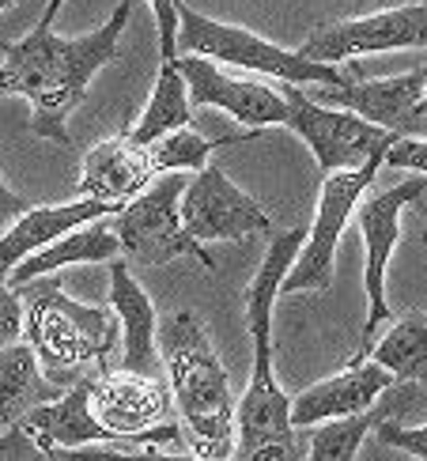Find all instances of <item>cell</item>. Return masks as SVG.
<instances>
[{
	"label": "cell",
	"mask_w": 427,
	"mask_h": 461,
	"mask_svg": "<svg viewBox=\"0 0 427 461\" xmlns=\"http://www.w3.org/2000/svg\"><path fill=\"white\" fill-rule=\"evenodd\" d=\"M65 0H50V8L34 31L19 42H0V95H23L31 103V132L42 140L68 148V113L84 103L91 76L118 57V38L132 15V0H118V8L99 31L80 38H61L53 19Z\"/></svg>",
	"instance_id": "cell-1"
},
{
	"label": "cell",
	"mask_w": 427,
	"mask_h": 461,
	"mask_svg": "<svg viewBox=\"0 0 427 461\" xmlns=\"http://www.w3.org/2000/svg\"><path fill=\"white\" fill-rule=\"evenodd\" d=\"M306 242V227L280 230L246 287V325L254 337V375L235 405V461H303L306 438L291 428V397L273 375V314L280 284Z\"/></svg>",
	"instance_id": "cell-2"
},
{
	"label": "cell",
	"mask_w": 427,
	"mask_h": 461,
	"mask_svg": "<svg viewBox=\"0 0 427 461\" xmlns=\"http://www.w3.org/2000/svg\"><path fill=\"white\" fill-rule=\"evenodd\" d=\"M163 371L182 420V438L197 461L235 457V397L201 318L178 311L159 325Z\"/></svg>",
	"instance_id": "cell-3"
},
{
	"label": "cell",
	"mask_w": 427,
	"mask_h": 461,
	"mask_svg": "<svg viewBox=\"0 0 427 461\" xmlns=\"http://www.w3.org/2000/svg\"><path fill=\"white\" fill-rule=\"evenodd\" d=\"M23 299V344L34 352L50 386L68 390L106 371V359L122 337V321L106 306L76 303L61 280H31L15 287Z\"/></svg>",
	"instance_id": "cell-4"
},
{
	"label": "cell",
	"mask_w": 427,
	"mask_h": 461,
	"mask_svg": "<svg viewBox=\"0 0 427 461\" xmlns=\"http://www.w3.org/2000/svg\"><path fill=\"white\" fill-rule=\"evenodd\" d=\"M178 53L193 57H208V61H223V65H239L250 72L273 76L291 87H341L348 84V72L333 65H314L306 61L299 50H284L268 38L246 31V27H231L220 19H208L201 12L186 8L178 0Z\"/></svg>",
	"instance_id": "cell-5"
},
{
	"label": "cell",
	"mask_w": 427,
	"mask_h": 461,
	"mask_svg": "<svg viewBox=\"0 0 427 461\" xmlns=\"http://www.w3.org/2000/svg\"><path fill=\"white\" fill-rule=\"evenodd\" d=\"M189 178H182L178 170L174 175L155 178L141 197H132L118 216H114L110 230L118 235L122 246V258L137 261V265H167L174 258H193L201 261L208 273H216V261L212 254L186 235L182 227V212H178V201H182V189Z\"/></svg>",
	"instance_id": "cell-6"
},
{
	"label": "cell",
	"mask_w": 427,
	"mask_h": 461,
	"mask_svg": "<svg viewBox=\"0 0 427 461\" xmlns=\"http://www.w3.org/2000/svg\"><path fill=\"white\" fill-rule=\"evenodd\" d=\"M87 409L114 438H141L144 447L182 443V428L170 424L174 397L163 378L132 371H99L87 378Z\"/></svg>",
	"instance_id": "cell-7"
},
{
	"label": "cell",
	"mask_w": 427,
	"mask_h": 461,
	"mask_svg": "<svg viewBox=\"0 0 427 461\" xmlns=\"http://www.w3.org/2000/svg\"><path fill=\"white\" fill-rule=\"evenodd\" d=\"M382 170V159H371L356 170H333L322 182V197H318V216L314 227H306V242L299 249L295 265L280 284V295H295V292H325L333 284V265H337V246L348 220L356 216V204L363 194L375 185Z\"/></svg>",
	"instance_id": "cell-8"
},
{
	"label": "cell",
	"mask_w": 427,
	"mask_h": 461,
	"mask_svg": "<svg viewBox=\"0 0 427 461\" xmlns=\"http://www.w3.org/2000/svg\"><path fill=\"white\" fill-rule=\"evenodd\" d=\"M284 103H287V129H295L306 140V148L314 151L322 175L333 170H356L371 159H386V151L397 140L394 132H386L371 122L356 118L348 110H329L318 106L314 99H306L303 87H280Z\"/></svg>",
	"instance_id": "cell-9"
},
{
	"label": "cell",
	"mask_w": 427,
	"mask_h": 461,
	"mask_svg": "<svg viewBox=\"0 0 427 461\" xmlns=\"http://www.w3.org/2000/svg\"><path fill=\"white\" fill-rule=\"evenodd\" d=\"M427 194V178H404L394 189H382L356 204V223L367 246V265H363V287H367V321H363V344L352 356V363H363L375 344V330L382 321H390V303H386V268H390V254L401 239V212L416 204Z\"/></svg>",
	"instance_id": "cell-10"
},
{
	"label": "cell",
	"mask_w": 427,
	"mask_h": 461,
	"mask_svg": "<svg viewBox=\"0 0 427 461\" xmlns=\"http://www.w3.org/2000/svg\"><path fill=\"white\" fill-rule=\"evenodd\" d=\"M427 46V0L404 8H386L375 15L341 19L310 31L299 53L314 65H344L363 53H390V50H423Z\"/></svg>",
	"instance_id": "cell-11"
},
{
	"label": "cell",
	"mask_w": 427,
	"mask_h": 461,
	"mask_svg": "<svg viewBox=\"0 0 427 461\" xmlns=\"http://www.w3.org/2000/svg\"><path fill=\"white\" fill-rule=\"evenodd\" d=\"M182 227L189 239L204 242H242L250 235H268L273 220L265 208L227 178L223 167H201L182 189L178 201Z\"/></svg>",
	"instance_id": "cell-12"
},
{
	"label": "cell",
	"mask_w": 427,
	"mask_h": 461,
	"mask_svg": "<svg viewBox=\"0 0 427 461\" xmlns=\"http://www.w3.org/2000/svg\"><path fill=\"white\" fill-rule=\"evenodd\" d=\"M427 84V68H413L404 76H390V80H363L359 68L348 72V84L341 87H310L306 99L318 106H337L356 118L371 122L394 137H423L427 118L420 113V95Z\"/></svg>",
	"instance_id": "cell-13"
},
{
	"label": "cell",
	"mask_w": 427,
	"mask_h": 461,
	"mask_svg": "<svg viewBox=\"0 0 427 461\" xmlns=\"http://www.w3.org/2000/svg\"><path fill=\"white\" fill-rule=\"evenodd\" d=\"M174 65H178L186 80L189 106H220L254 132L268 125H287V103L277 87L258 80H231V76L220 72L216 61L193 57V53H178Z\"/></svg>",
	"instance_id": "cell-14"
},
{
	"label": "cell",
	"mask_w": 427,
	"mask_h": 461,
	"mask_svg": "<svg viewBox=\"0 0 427 461\" xmlns=\"http://www.w3.org/2000/svg\"><path fill=\"white\" fill-rule=\"evenodd\" d=\"M394 375L382 371L378 363L363 359V363H348L344 371L329 375L322 382H314L310 390H303L299 397H291V428L306 431L329 424V420H344V416H359L367 409H375V401L394 386Z\"/></svg>",
	"instance_id": "cell-15"
},
{
	"label": "cell",
	"mask_w": 427,
	"mask_h": 461,
	"mask_svg": "<svg viewBox=\"0 0 427 461\" xmlns=\"http://www.w3.org/2000/svg\"><path fill=\"white\" fill-rule=\"evenodd\" d=\"M151 182H155V167L148 156V144H137L125 132V137H110L95 144L84 156V175L76 182V197L114 201L125 208Z\"/></svg>",
	"instance_id": "cell-16"
},
{
	"label": "cell",
	"mask_w": 427,
	"mask_h": 461,
	"mask_svg": "<svg viewBox=\"0 0 427 461\" xmlns=\"http://www.w3.org/2000/svg\"><path fill=\"white\" fill-rule=\"evenodd\" d=\"M110 306L122 321L125 337V363L122 371L163 378V356H159V318L155 303L141 287V280L129 273V261H110Z\"/></svg>",
	"instance_id": "cell-17"
},
{
	"label": "cell",
	"mask_w": 427,
	"mask_h": 461,
	"mask_svg": "<svg viewBox=\"0 0 427 461\" xmlns=\"http://www.w3.org/2000/svg\"><path fill=\"white\" fill-rule=\"evenodd\" d=\"M118 212H122V204L91 201V197H80L72 204H53V208H27L15 223L0 230V276H8L19 261H27L31 254L68 235V230L95 223L103 216H118Z\"/></svg>",
	"instance_id": "cell-18"
},
{
	"label": "cell",
	"mask_w": 427,
	"mask_h": 461,
	"mask_svg": "<svg viewBox=\"0 0 427 461\" xmlns=\"http://www.w3.org/2000/svg\"><path fill=\"white\" fill-rule=\"evenodd\" d=\"M19 428L42 450H76L87 443H106V447H137L141 443V438H114L110 431H103V424L87 409V378L68 386L61 397L46 401V405H34L19 420Z\"/></svg>",
	"instance_id": "cell-19"
},
{
	"label": "cell",
	"mask_w": 427,
	"mask_h": 461,
	"mask_svg": "<svg viewBox=\"0 0 427 461\" xmlns=\"http://www.w3.org/2000/svg\"><path fill=\"white\" fill-rule=\"evenodd\" d=\"M122 258V246H118V235L110 230V223H84V227H76L68 230V235H61L57 242L42 246L38 254H31L27 261H19L12 273H8V284L12 287H23L38 276H50L57 273V268H65V265H110V261H118Z\"/></svg>",
	"instance_id": "cell-20"
},
{
	"label": "cell",
	"mask_w": 427,
	"mask_h": 461,
	"mask_svg": "<svg viewBox=\"0 0 427 461\" xmlns=\"http://www.w3.org/2000/svg\"><path fill=\"white\" fill-rule=\"evenodd\" d=\"M61 397V390L50 386L38 371V359L23 340L0 348V431L15 428L34 405Z\"/></svg>",
	"instance_id": "cell-21"
},
{
	"label": "cell",
	"mask_w": 427,
	"mask_h": 461,
	"mask_svg": "<svg viewBox=\"0 0 427 461\" xmlns=\"http://www.w3.org/2000/svg\"><path fill=\"white\" fill-rule=\"evenodd\" d=\"M193 122V106H189V91H186V80L174 61H163L159 65V76H155V87H151V99L141 113V122L132 125L129 137L137 144H151L167 137L174 129H189Z\"/></svg>",
	"instance_id": "cell-22"
},
{
	"label": "cell",
	"mask_w": 427,
	"mask_h": 461,
	"mask_svg": "<svg viewBox=\"0 0 427 461\" xmlns=\"http://www.w3.org/2000/svg\"><path fill=\"white\" fill-rule=\"evenodd\" d=\"M367 359L390 371L397 382H427V314H404L378 344H371Z\"/></svg>",
	"instance_id": "cell-23"
},
{
	"label": "cell",
	"mask_w": 427,
	"mask_h": 461,
	"mask_svg": "<svg viewBox=\"0 0 427 461\" xmlns=\"http://www.w3.org/2000/svg\"><path fill=\"white\" fill-rule=\"evenodd\" d=\"M239 140H254V132L208 140V137H201V132H193V129H174V132H167V137L148 144V156H151L155 175H163V170H167V175H174V170H201V167H208V156L216 148L239 144Z\"/></svg>",
	"instance_id": "cell-24"
},
{
	"label": "cell",
	"mask_w": 427,
	"mask_h": 461,
	"mask_svg": "<svg viewBox=\"0 0 427 461\" xmlns=\"http://www.w3.org/2000/svg\"><path fill=\"white\" fill-rule=\"evenodd\" d=\"M382 412H359V416H344V420H329L318 424V431L306 438V454L303 461H356L363 438L378 428Z\"/></svg>",
	"instance_id": "cell-25"
},
{
	"label": "cell",
	"mask_w": 427,
	"mask_h": 461,
	"mask_svg": "<svg viewBox=\"0 0 427 461\" xmlns=\"http://www.w3.org/2000/svg\"><path fill=\"white\" fill-rule=\"evenodd\" d=\"M57 461H197L193 454H170L159 447L125 450V447H76V450H46Z\"/></svg>",
	"instance_id": "cell-26"
},
{
	"label": "cell",
	"mask_w": 427,
	"mask_h": 461,
	"mask_svg": "<svg viewBox=\"0 0 427 461\" xmlns=\"http://www.w3.org/2000/svg\"><path fill=\"white\" fill-rule=\"evenodd\" d=\"M378 443L394 447V450H404L420 461H427V424L423 428H401L397 420H378Z\"/></svg>",
	"instance_id": "cell-27"
},
{
	"label": "cell",
	"mask_w": 427,
	"mask_h": 461,
	"mask_svg": "<svg viewBox=\"0 0 427 461\" xmlns=\"http://www.w3.org/2000/svg\"><path fill=\"white\" fill-rule=\"evenodd\" d=\"M23 337V299L8 284V276H0V348L15 344Z\"/></svg>",
	"instance_id": "cell-28"
},
{
	"label": "cell",
	"mask_w": 427,
	"mask_h": 461,
	"mask_svg": "<svg viewBox=\"0 0 427 461\" xmlns=\"http://www.w3.org/2000/svg\"><path fill=\"white\" fill-rule=\"evenodd\" d=\"M382 163L397 170H416L420 178H427V137H397Z\"/></svg>",
	"instance_id": "cell-29"
},
{
	"label": "cell",
	"mask_w": 427,
	"mask_h": 461,
	"mask_svg": "<svg viewBox=\"0 0 427 461\" xmlns=\"http://www.w3.org/2000/svg\"><path fill=\"white\" fill-rule=\"evenodd\" d=\"M0 461H50V454L15 424L8 431H0Z\"/></svg>",
	"instance_id": "cell-30"
},
{
	"label": "cell",
	"mask_w": 427,
	"mask_h": 461,
	"mask_svg": "<svg viewBox=\"0 0 427 461\" xmlns=\"http://www.w3.org/2000/svg\"><path fill=\"white\" fill-rule=\"evenodd\" d=\"M151 12L159 19V53L163 61L178 57V0H151Z\"/></svg>",
	"instance_id": "cell-31"
},
{
	"label": "cell",
	"mask_w": 427,
	"mask_h": 461,
	"mask_svg": "<svg viewBox=\"0 0 427 461\" xmlns=\"http://www.w3.org/2000/svg\"><path fill=\"white\" fill-rule=\"evenodd\" d=\"M23 212H27V201H23V197H15L12 189L0 182V230H5L8 223H15Z\"/></svg>",
	"instance_id": "cell-32"
},
{
	"label": "cell",
	"mask_w": 427,
	"mask_h": 461,
	"mask_svg": "<svg viewBox=\"0 0 427 461\" xmlns=\"http://www.w3.org/2000/svg\"><path fill=\"white\" fill-rule=\"evenodd\" d=\"M420 113L427 118V84H423V95H420Z\"/></svg>",
	"instance_id": "cell-33"
},
{
	"label": "cell",
	"mask_w": 427,
	"mask_h": 461,
	"mask_svg": "<svg viewBox=\"0 0 427 461\" xmlns=\"http://www.w3.org/2000/svg\"><path fill=\"white\" fill-rule=\"evenodd\" d=\"M12 5H15V0H0V12H8Z\"/></svg>",
	"instance_id": "cell-34"
},
{
	"label": "cell",
	"mask_w": 427,
	"mask_h": 461,
	"mask_svg": "<svg viewBox=\"0 0 427 461\" xmlns=\"http://www.w3.org/2000/svg\"><path fill=\"white\" fill-rule=\"evenodd\" d=\"M50 461H57V457H53V454H50Z\"/></svg>",
	"instance_id": "cell-35"
},
{
	"label": "cell",
	"mask_w": 427,
	"mask_h": 461,
	"mask_svg": "<svg viewBox=\"0 0 427 461\" xmlns=\"http://www.w3.org/2000/svg\"><path fill=\"white\" fill-rule=\"evenodd\" d=\"M227 461H235V457H227Z\"/></svg>",
	"instance_id": "cell-36"
},
{
	"label": "cell",
	"mask_w": 427,
	"mask_h": 461,
	"mask_svg": "<svg viewBox=\"0 0 427 461\" xmlns=\"http://www.w3.org/2000/svg\"><path fill=\"white\" fill-rule=\"evenodd\" d=\"M359 5H363V0H359Z\"/></svg>",
	"instance_id": "cell-37"
}]
</instances>
